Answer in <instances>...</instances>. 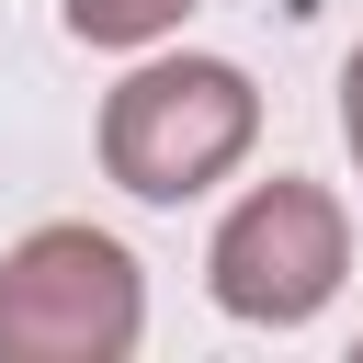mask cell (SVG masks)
<instances>
[{"instance_id":"cell-2","label":"cell","mask_w":363,"mask_h":363,"mask_svg":"<svg viewBox=\"0 0 363 363\" xmlns=\"http://www.w3.org/2000/svg\"><path fill=\"white\" fill-rule=\"evenodd\" d=\"M340 272H352V216H340V193L306 182V170L250 182V193L216 216V238H204V295H216L238 329H306V318L340 295Z\"/></svg>"},{"instance_id":"cell-1","label":"cell","mask_w":363,"mask_h":363,"mask_svg":"<svg viewBox=\"0 0 363 363\" xmlns=\"http://www.w3.org/2000/svg\"><path fill=\"white\" fill-rule=\"evenodd\" d=\"M261 147V91L227 57H147L102 102V170L136 204H193Z\"/></svg>"},{"instance_id":"cell-5","label":"cell","mask_w":363,"mask_h":363,"mask_svg":"<svg viewBox=\"0 0 363 363\" xmlns=\"http://www.w3.org/2000/svg\"><path fill=\"white\" fill-rule=\"evenodd\" d=\"M340 147H352V170H363V45L340 57Z\"/></svg>"},{"instance_id":"cell-4","label":"cell","mask_w":363,"mask_h":363,"mask_svg":"<svg viewBox=\"0 0 363 363\" xmlns=\"http://www.w3.org/2000/svg\"><path fill=\"white\" fill-rule=\"evenodd\" d=\"M57 23H68V45H102V57H136V45L182 34V23H193V0H57Z\"/></svg>"},{"instance_id":"cell-3","label":"cell","mask_w":363,"mask_h":363,"mask_svg":"<svg viewBox=\"0 0 363 363\" xmlns=\"http://www.w3.org/2000/svg\"><path fill=\"white\" fill-rule=\"evenodd\" d=\"M147 340L136 250L57 216L0 261V363H125Z\"/></svg>"}]
</instances>
